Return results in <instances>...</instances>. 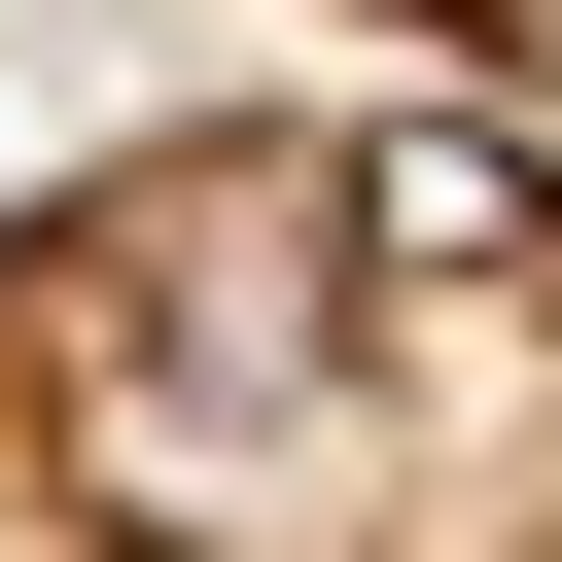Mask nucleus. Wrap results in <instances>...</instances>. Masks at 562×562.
Returning a JSON list of instances; mask_svg holds the SVG:
<instances>
[{
	"label": "nucleus",
	"mask_w": 562,
	"mask_h": 562,
	"mask_svg": "<svg viewBox=\"0 0 562 562\" xmlns=\"http://www.w3.org/2000/svg\"><path fill=\"white\" fill-rule=\"evenodd\" d=\"M351 70H457V105H562V0H316Z\"/></svg>",
	"instance_id": "2"
},
{
	"label": "nucleus",
	"mask_w": 562,
	"mask_h": 562,
	"mask_svg": "<svg viewBox=\"0 0 562 562\" xmlns=\"http://www.w3.org/2000/svg\"><path fill=\"white\" fill-rule=\"evenodd\" d=\"M0 562H562V105L316 70L35 176Z\"/></svg>",
	"instance_id": "1"
}]
</instances>
